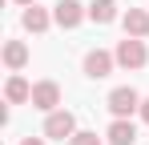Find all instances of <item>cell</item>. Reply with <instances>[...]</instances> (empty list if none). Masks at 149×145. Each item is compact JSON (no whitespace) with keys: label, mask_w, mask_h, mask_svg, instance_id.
Wrapping results in <instances>:
<instances>
[{"label":"cell","mask_w":149,"mask_h":145,"mask_svg":"<svg viewBox=\"0 0 149 145\" xmlns=\"http://www.w3.org/2000/svg\"><path fill=\"white\" fill-rule=\"evenodd\" d=\"M113 56H117L121 69H141L149 61V48H145V40H137V36H125V40H117Z\"/></svg>","instance_id":"1"},{"label":"cell","mask_w":149,"mask_h":145,"mask_svg":"<svg viewBox=\"0 0 149 145\" xmlns=\"http://www.w3.org/2000/svg\"><path fill=\"white\" fill-rule=\"evenodd\" d=\"M105 105H109V113H113V117H129V113H141V97H137V89H129V85L113 89Z\"/></svg>","instance_id":"2"},{"label":"cell","mask_w":149,"mask_h":145,"mask_svg":"<svg viewBox=\"0 0 149 145\" xmlns=\"http://www.w3.org/2000/svg\"><path fill=\"white\" fill-rule=\"evenodd\" d=\"M73 133H77V117L69 113V109H56V113H49V117H45V137L69 141Z\"/></svg>","instance_id":"3"},{"label":"cell","mask_w":149,"mask_h":145,"mask_svg":"<svg viewBox=\"0 0 149 145\" xmlns=\"http://www.w3.org/2000/svg\"><path fill=\"white\" fill-rule=\"evenodd\" d=\"M56 105H61V85H56V81H36V85H32V109L56 113Z\"/></svg>","instance_id":"4"},{"label":"cell","mask_w":149,"mask_h":145,"mask_svg":"<svg viewBox=\"0 0 149 145\" xmlns=\"http://www.w3.org/2000/svg\"><path fill=\"white\" fill-rule=\"evenodd\" d=\"M117 65V56L113 52H105V48H93V52H85V77H93V81H105L109 72Z\"/></svg>","instance_id":"5"},{"label":"cell","mask_w":149,"mask_h":145,"mask_svg":"<svg viewBox=\"0 0 149 145\" xmlns=\"http://www.w3.org/2000/svg\"><path fill=\"white\" fill-rule=\"evenodd\" d=\"M85 16H89V8H81L77 0H56V8H52V20L61 28H77Z\"/></svg>","instance_id":"6"},{"label":"cell","mask_w":149,"mask_h":145,"mask_svg":"<svg viewBox=\"0 0 149 145\" xmlns=\"http://www.w3.org/2000/svg\"><path fill=\"white\" fill-rule=\"evenodd\" d=\"M4 101H8V105H24V101H32V85H28L20 72H12V77L4 81Z\"/></svg>","instance_id":"7"},{"label":"cell","mask_w":149,"mask_h":145,"mask_svg":"<svg viewBox=\"0 0 149 145\" xmlns=\"http://www.w3.org/2000/svg\"><path fill=\"white\" fill-rule=\"evenodd\" d=\"M105 137H109V145H133L137 141V125L129 117H113V125H109Z\"/></svg>","instance_id":"8"},{"label":"cell","mask_w":149,"mask_h":145,"mask_svg":"<svg viewBox=\"0 0 149 145\" xmlns=\"http://www.w3.org/2000/svg\"><path fill=\"white\" fill-rule=\"evenodd\" d=\"M121 24H125V36H137V40L149 36V12H141V8H129L121 16Z\"/></svg>","instance_id":"9"},{"label":"cell","mask_w":149,"mask_h":145,"mask_svg":"<svg viewBox=\"0 0 149 145\" xmlns=\"http://www.w3.org/2000/svg\"><path fill=\"white\" fill-rule=\"evenodd\" d=\"M89 20L93 24H113L117 20V0H93L89 4Z\"/></svg>","instance_id":"10"},{"label":"cell","mask_w":149,"mask_h":145,"mask_svg":"<svg viewBox=\"0 0 149 145\" xmlns=\"http://www.w3.org/2000/svg\"><path fill=\"white\" fill-rule=\"evenodd\" d=\"M4 65H8L12 72L28 65V45L24 40H8V45H4Z\"/></svg>","instance_id":"11"},{"label":"cell","mask_w":149,"mask_h":145,"mask_svg":"<svg viewBox=\"0 0 149 145\" xmlns=\"http://www.w3.org/2000/svg\"><path fill=\"white\" fill-rule=\"evenodd\" d=\"M20 24H24L28 32H45V28L52 24V16L45 12V8H36V4H28V8H24V16H20Z\"/></svg>","instance_id":"12"},{"label":"cell","mask_w":149,"mask_h":145,"mask_svg":"<svg viewBox=\"0 0 149 145\" xmlns=\"http://www.w3.org/2000/svg\"><path fill=\"white\" fill-rule=\"evenodd\" d=\"M69 145H105V141H101L97 133H89V129H77L73 137H69Z\"/></svg>","instance_id":"13"},{"label":"cell","mask_w":149,"mask_h":145,"mask_svg":"<svg viewBox=\"0 0 149 145\" xmlns=\"http://www.w3.org/2000/svg\"><path fill=\"white\" fill-rule=\"evenodd\" d=\"M141 121H145V125H149V97H145V101H141Z\"/></svg>","instance_id":"14"},{"label":"cell","mask_w":149,"mask_h":145,"mask_svg":"<svg viewBox=\"0 0 149 145\" xmlns=\"http://www.w3.org/2000/svg\"><path fill=\"white\" fill-rule=\"evenodd\" d=\"M20 145H45V137H24Z\"/></svg>","instance_id":"15"},{"label":"cell","mask_w":149,"mask_h":145,"mask_svg":"<svg viewBox=\"0 0 149 145\" xmlns=\"http://www.w3.org/2000/svg\"><path fill=\"white\" fill-rule=\"evenodd\" d=\"M16 4H24V8H28V4H36V0H16Z\"/></svg>","instance_id":"16"}]
</instances>
